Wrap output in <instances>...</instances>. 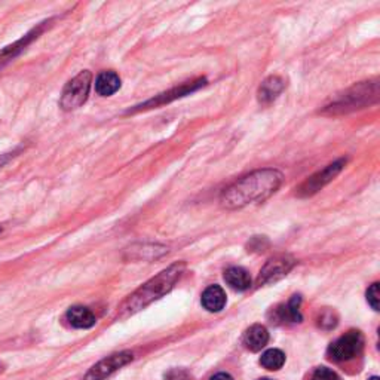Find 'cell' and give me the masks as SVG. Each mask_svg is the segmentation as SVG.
Segmentation results:
<instances>
[{
  "mask_svg": "<svg viewBox=\"0 0 380 380\" xmlns=\"http://www.w3.org/2000/svg\"><path fill=\"white\" fill-rule=\"evenodd\" d=\"M282 183V174L277 170L266 168L251 172L239 179L221 193V206L237 210L250 203L263 202L274 194Z\"/></svg>",
  "mask_w": 380,
  "mask_h": 380,
  "instance_id": "obj_1",
  "label": "cell"
},
{
  "mask_svg": "<svg viewBox=\"0 0 380 380\" xmlns=\"http://www.w3.org/2000/svg\"><path fill=\"white\" fill-rule=\"evenodd\" d=\"M184 269H186V265H184L183 261L174 263L170 268L162 270L161 274L149 279L144 286H141L139 290H135L134 293L123 301L118 310V317L128 318L134 314H137L141 309L148 308L154 300H158L162 296L170 293L174 286L177 284V281L183 277Z\"/></svg>",
  "mask_w": 380,
  "mask_h": 380,
  "instance_id": "obj_2",
  "label": "cell"
},
{
  "mask_svg": "<svg viewBox=\"0 0 380 380\" xmlns=\"http://www.w3.org/2000/svg\"><path fill=\"white\" fill-rule=\"evenodd\" d=\"M379 95L377 81L374 82H363L348 90L343 95H340L336 101L327 106L324 112L326 114H342L349 113L358 109H363L367 104L374 103Z\"/></svg>",
  "mask_w": 380,
  "mask_h": 380,
  "instance_id": "obj_3",
  "label": "cell"
},
{
  "mask_svg": "<svg viewBox=\"0 0 380 380\" xmlns=\"http://www.w3.org/2000/svg\"><path fill=\"white\" fill-rule=\"evenodd\" d=\"M92 74L90 70H83L77 76H74L72 81H69L64 86L60 107L66 112H72L79 109V107L88 100L91 90Z\"/></svg>",
  "mask_w": 380,
  "mask_h": 380,
  "instance_id": "obj_4",
  "label": "cell"
},
{
  "mask_svg": "<svg viewBox=\"0 0 380 380\" xmlns=\"http://www.w3.org/2000/svg\"><path fill=\"white\" fill-rule=\"evenodd\" d=\"M364 346V337L357 330L348 331L346 334L340 336L336 342H333L328 348V357L337 363L349 361L361 354Z\"/></svg>",
  "mask_w": 380,
  "mask_h": 380,
  "instance_id": "obj_5",
  "label": "cell"
},
{
  "mask_svg": "<svg viewBox=\"0 0 380 380\" xmlns=\"http://www.w3.org/2000/svg\"><path fill=\"white\" fill-rule=\"evenodd\" d=\"M132 359L134 354L130 352V350H122V352L113 354L91 367L90 372L85 374L83 380H106L122 367L128 366Z\"/></svg>",
  "mask_w": 380,
  "mask_h": 380,
  "instance_id": "obj_6",
  "label": "cell"
},
{
  "mask_svg": "<svg viewBox=\"0 0 380 380\" xmlns=\"http://www.w3.org/2000/svg\"><path fill=\"white\" fill-rule=\"evenodd\" d=\"M345 162H346L345 159H340L334 163L328 165V167L324 168L323 171L314 174L310 179H308L303 184H301V186L297 189V193L300 197H310V194L317 193L318 190L323 189L327 183L333 180L340 171H342Z\"/></svg>",
  "mask_w": 380,
  "mask_h": 380,
  "instance_id": "obj_7",
  "label": "cell"
},
{
  "mask_svg": "<svg viewBox=\"0 0 380 380\" xmlns=\"http://www.w3.org/2000/svg\"><path fill=\"white\" fill-rule=\"evenodd\" d=\"M203 85H206V79H198V81H194V82L183 83L179 88H174V90H171L168 92L159 94L158 97H156V99H152V100L146 101V103H143L140 106H135V109L128 110V113L137 112V110H144V109H152V107H158V106H162L165 103H170L172 100H177V99H180V97H184V95H188V94H190L193 91H197L198 88H201Z\"/></svg>",
  "mask_w": 380,
  "mask_h": 380,
  "instance_id": "obj_8",
  "label": "cell"
},
{
  "mask_svg": "<svg viewBox=\"0 0 380 380\" xmlns=\"http://www.w3.org/2000/svg\"><path fill=\"white\" fill-rule=\"evenodd\" d=\"M45 24H48V23L46 21L42 23L41 26H37L36 28H33V30L28 32L26 36H23L21 39H19V41L5 46L3 50H0V69L5 67L6 64L11 63L12 60H15V58L34 41V39H37L39 34L43 32Z\"/></svg>",
  "mask_w": 380,
  "mask_h": 380,
  "instance_id": "obj_9",
  "label": "cell"
},
{
  "mask_svg": "<svg viewBox=\"0 0 380 380\" xmlns=\"http://www.w3.org/2000/svg\"><path fill=\"white\" fill-rule=\"evenodd\" d=\"M293 265L294 261L290 257H275L269 260L265 265V268L260 270L259 286L270 284V282H275L282 277H286L291 270V268H293Z\"/></svg>",
  "mask_w": 380,
  "mask_h": 380,
  "instance_id": "obj_10",
  "label": "cell"
},
{
  "mask_svg": "<svg viewBox=\"0 0 380 380\" xmlns=\"http://www.w3.org/2000/svg\"><path fill=\"white\" fill-rule=\"evenodd\" d=\"M66 321L69 323L70 327L79 330H88L94 327L97 323L92 310L85 306H72L66 312Z\"/></svg>",
  "mask_w": 380,
  "mask_h": 380,
  "instance_id": "obj_11",
  "label": "cell"
},
{
  "mask_svg": "<svg viewBox=\"0 0 380 380\" xmlns=\"http://www.w3.org/2000/svg\"><path fill=\"white\" fill-rule=\"evenodd\" d=\"M269 342V333L265 326L254 324L251 326L242 337V343L251 352H259L263 348H265Z\"/></svg>",
  "mask_w": 380,
  "mask_h": 380,
  "instance_id": "obj_12",
  "label": "cell"
},
{
  "mask_svg": "<svg viewBox=\"0 0 380 380\" xmlns=\"http://www.w3.org/2000/svg\"><path fill=\"white\" fill-rule=\"evenodd\" d=\"M121 77L116 72H101L95 79V91L100 97H110L119 91Z\"/></svg>",
  "mask_w": 380,
  "mask_h": 380,
  "instance_id": "obj_13",
  "label": "cell"
},
{
  "mask_svg": "<svg viewBox=\"0 0 380 380\" xmlns=\"http://www.w3.org/2000/svg\"><path fill=\"white\" fill-rule=\"evenodd\" d=\"M201 303L208 312H220L226 306V293L220 286H210L202 293Z\"/></svg>",
  "mask_w": 380,
  "mask_h": 380,
  "instance_id": "obj_14",
  "label": "cell"
},
{
  "mask_svg": "<svg viewBox=\"0 0 380 380\" xmlns=\"http://www.w3.org/2000/svg\"><path fill=\"white\" fill-rule=\"evenodd\" d=\"M284 86H286V83L279 76L268 77V79L263 82L259 88V101L263 104L274 101L277 97L282 92V90H284Z\"/></svg>",
  "mask_w": 380,
  "mask_h": 380,
  "instance_id": "obj_15",
  "label": "cell"
},
{
  "mask_svg": "<svg viewBox=\"0 0 380 380\" xmlns=\"http://www.w3.org/2000/svg\"><path fill=\"white\" fill-rule=\"evenodd\" d=\"M225 281L226 284L237 290V291H246L251 287V277L248 272L246 269L242 268H238V266H233V268H229L226 272H225Z\"/></svg>",
  "mask_w": 380,
  "mask_h": 380,
  "instance_id": "obj_16",
  "label": "cell"
},
{
  "mask_svg": "<svg viewBox=\"0 0 380 380\" xmlns=\"http://www.w3.org/2000/svg\"><path fill=\"white\" fill-rule=\"evenodd\" d=\"M300 296H293L286 306H281L278 309V318L281 321H288V323H301V314H300Z\"/></svg>",
  "mask_w": 380,
  "mask_h": 380,
  "instance_id": "obj_17",
  "label": "cell"
},
{
  "mask_svg": "<svg viewBox=\"0 0 380 380\" xmlns=\"http://www.w3.org/2000/svg\"><path fill=\"white\" fill-rule=\"evenodd\" d=\"M260 364L270 372H277L286 364V354L279 349H269L261 355Z\"/></svg>",
  "mask_w": 380,
  "mask_h": 380,
  "instance_id": "obj_18",
  "label": "cell"
},
{
  "mask_svg": "<svg viewBox=\"0 0 380 380\" xmlns=\"http://www.w3.org/2000/svg\"><path fill=\"white\" fill-rule=\"evenodd\" d=\"M318 326L324 330L334 328L337 326V317L334 314V310L327 309V310L321 312L319 318H318Z\"/></svg>",
  "mask_w": 380,
  "mask_h": 380,
  "instance_id": "obj_19",
  "label": "cell"
},
{
  "mask_svg": "<svg viewBox=\"0 0 380 380\" xmlns=\"http://www.w3.org/2000/svg\"><path fill=\"white\" fill-rule=\"evenodd\" d=\"M367 301L368 305L372 306L374 310H379V301H380V290H379V282L367 290Z\"/></svg>",
  "mask_w": 380,
  "mask_h": 380,
  "instance_id": "obj_20",
  "label": "cell"
},
{
  "mask_svg": "<svg viewBox=\"0 0 380 380\" xmlns=\"http://www.w3.org/2000/svg\"><path fill=\"white\" fill-rule=\"evenodd\" d=\"M312 380H339V376L327 367L317 368L314 374H312Z\"/></svg>",
  "mask_w": 380,
  "mask_h": 380,
  "instance_id": "obj_21",
  "label": "cell"
},
{
  "mask_svg": "<svg viewBox=\"0 0 380 380\" xmlns=\"http://www.w3.org/2000/svg\"><path fill=\"white\" fill-rule=\"evenodd\" d=\"M165 380H190V377L183 370H171V372L165 374Z\"/></svg>",
  "mask_w": 380,
  "mask_h": 380,
  "instance_id": "obj_22",
  "label": "cell"
},
{
  "mask_svg": "<svg viewBox=\"0 0 380 380\" xmlns=\"http://www.w3.org/2000/svg\"><path fill=\"white\" fill-rule=\"evenodd\" d=\"M210 380H233V377L228 373H217L216 376H212Z\"/></svg>",
  "mask_w": 380,
  "mask_h": 380,
  "instance_id": "obj_23",
  "label": "cell"
},
{
  "mask_svg": "<svg viewBox=\"0 0 380 380\" xmlns=\"http://www.w3.org/2000/svg\"><path fill=\"white\" fill-rule=\"evenodd\" d=\"M368 380H379V377H377V376H373L372 379H368Z\"/></svg>",
  "mask_w": 380,
  "mask_h": 380,
  "instance_id": "obj_24",
  "label": "cell"
},
{
  "mask_svg": "<svg viewBox=\"0 0 380 380\" xmlns=\"http://www.w3.org/2000/svg\"><path fill=\"white\" fill-rule=\"evenodd\" d=\"M257 380H270V379H257Z\"/></svg>",
  "mask_w": 380,
  "mask_h": 380,
  "instance_id": "obj_25",
  "label": "cell"
},
{
  "mask_svg": "<svg viewBox=\"0 0 380 380\" xmlns=\"http://www.w3.org/2000/svg\"><path fill=\"white\" fill-rule=\"evenodd\" d=\"M0 233H2V228H0Z\"/></svg>",
  "mask_w": 380,
  "mask_h": 380,
  "instance_id": "obj_26",
  "label": "cell"
}]
</instances>
